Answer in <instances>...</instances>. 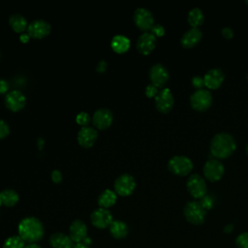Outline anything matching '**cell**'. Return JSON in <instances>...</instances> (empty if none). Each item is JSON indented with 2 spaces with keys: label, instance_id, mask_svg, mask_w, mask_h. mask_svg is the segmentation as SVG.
Here are the masks:
<instances>
[{
  "label": "cell",
  "instance_id": "obj_21",
  "mask_svg": "<svg viewBox=\"0 0 248 248\" xmlns=\"http://www.w3.org/2000/svg\"><path fill=\"white\" fill-rule=\"evenodd\" d=\"M73 242L70 235L63 232H54L49 238V243L53 248H73Z\"/></svg>",
  "mask_w": 248,
  "mask_h": 248
},
{
  "label": "cell",
  "instance_id": "obj_24",
  "mask_svg": "<svg viewBox=\"0 0 248 248\" xmlns=\"http://www.w3.org/2000/svg\"><path fill=\"white\" fill-rule=\"evenodd\" d=\"M111 48L117 53H123L130 47V40L124 35H115L110 42Z\"/></svg>",
  "mask_w": 248,
  "mask_h": 248
},
{
  "label": "cell",
  "instance_id": "obj_37",
  "mask_svg": "<svg viewBox=\"0 0 248 248\" xmlns=\"http://www.w3.org/2000/svg\"><path fill=\"white\" fill-rule=\"evenodd\" d=\"M221 33H222V36L226 39H232L233 37V30L230 27H224Z\"/></svg>",
  "mask_w": 248,
  "mask_h": 248
},
{
  "label": "cell",
  "instance_id": "obj_5",
  "mask_svg": "<svg viewBox=\"0 0 248 248\" xmlns=\"http://www.w3.org/2000/svg\"><path fill=\"white\" fill-rule=\"evenodd\" d=\"M212 104V95L208 89L196 90L190 97V105L197 111H204Z\"/></svg>",
  "mask_w": 248,
  "mask_h": 248
},
{
  "label": "cell",
  "instance_id": "obj_13",
  "mask_svg": "<svg viewBox=\"0 0 248 248\" xmlns=\"http://www.w3.org/2000/svg\"><path fill=\"white\" fill-rule=\"evenodd\" d=\"M91 223L94 227L98 229H105L110 226L112 223V215L110 211L107 208L99 207L95 209L90 215Z\"/></svg>",
  "mask_w": 248,
  "mask_h": 248
},
{
  "label": "cell",
  "instance_id": "obj_47",
  "mask_svg": "<svg viewBox=\"0 0 248 248\" xmlns=\"http://www.w3.org/2000/svg\"><path fill=\"white\" fill-rule=\"evenodd\" d=\"M246 3H247V4H248V1H246Z\"/></svg>",
  "mask_w": 248,
  "mask_h": 248
},
{
  "label": "cell",
  "instance_id": "obj_27",
  "mask_svg": "<svg viewBox=\"0 0 248 248\" xmlns=\"http://www.w3.org/2000/svg\"><path fill=\"white\" fill-rule=\"evenodd\" d=\"M203 19H204L203 13L202 12V10L200 8L196 7L189 11L188 16H187V20L191 27L199 28V26L202 24Z\"/></svg>",
  "mask_w": 248,
  "mask_h": 248
},
{
  "label": "cell",
  "instance_id": "obj_16",
  "mask_svg": "<svg viewBox=\"0 0 248 248\" xmlns=\"http://www.w3.org/2000/svg\"><path fill=\"white\" fill-rule=\"evenodd\" d=\"M112 119H113V114L111 110L108 108H101L94 111L92 116V123L96 128L100 130H104L110 126Z\"/></svg>",
  "mask_w": 248,
  "mask_h": 248
},
{
  "label": "cell",
  "instance_id": "obj_25",
  "mask_svg": "<svg viewBox=\"0 0 248 248\" xmlns=\"http://www.w3.org/2000/svg\"><path fill=\"white\" fill-rule=\"evenodd\" d=\"M116 193L110 189L104 190L98 197V204L102 208H108L112 206L116 202Z\"/></svg>",
  "mask_w": 248,
  "mask_h": 248
},
{
  "label": "cell",
  "instance_id": "obj_41",
  "mask_svg": "<svg viewBox=\"0 0 248 248\" xmlns=\"http://www.w3.org/2000/svg\"><path fill=\"white\" fill-rule=\"evenodd\" d=\"M81 243H83V244H85V245H87V246H88V245H90V244L92 243V239H91L90 237H88V236H87V237H86V238H85Z\"/></svg>",
  "mask_w": 248,
  "mask_h": 248
},
{
  "label": "cell",
  "instance_id": "obj_18",
  "mask_svg": "<svg viewBox=\"0 0 248 248\" xmlns=\"http://www.w3.org/2000/svg\"><path fill=\"white\" fill-rule=\"evenodd\" d=\"M98 138V133L93 127H81L78 133V142L84 148L93 146Z\"/></svg>",
  "mask_w": 248,
  "mask_h": 248
},
{
  "label": "cell",
  "instance_id": "obj_40",
  "mask_svg": "<svg viewBox=\"0 0 248 248\" xmlns=\"http://www.w3.org/2000/svg\"><path fill=\"white\" fill-rule=\"evenodd\" d=\"M28 39H29V35L28 34H21L20 35V40L22 42H27Z\"/></svg>",
  "mask_w": 248,
  "mask_h": 248
},
{
  "label": "cell",
  "instance_id": "obj_17",
  "mask_svg": "<svg viewBox=\"0 0 248 248\" xmlns=\"http://www.w3.org/2000/svg\"><path fill=\"white\" fill-rule=\"evenodd\" d=\"M156 46V37L151 32H143L138 38L137 49L143 55L149 54Z\"/></svg>",
  "mask_w": 248,
  "mask_h": 248
},
{
  "label": "cell",
  "instance_id": "obj_7",
  "mask_svg": "<svg viewBox=\"0 0 248 248\" xmlns=\"http://www.w3.org/2000/svg\"><path fill=\"white\" fill-rule=\"evenodd\" d=\"M186 188L194 199H202L206 195V183L200 174L190 175L186 181Z\"/></svg>",
  "mask_w": 248,
  "mask_h": 248
},
{
  "label": "cell",
  "instance_id": "obj_43",
  "mask_svg": "<svg viewBox=\"0 0 248 248\" xmlns=\"http://www.w3.org/2000/svg\"><path fill=\"white\" fill-rule=\"evenodd\" d=\"M24 248H41L38 244H35V243H30L28 245H26Z\"/></svg>",
  "mask_w": 248,
  "mask_h": 248
},
{
  "label": "cell",
  "instance_id": "obj_11",
  "mask_svg": "<svg viewBox=\"0 0 248 248\" xmlns=\"http://www.w3.org/2000/svg\"><path fill=\"white\" fill-rule=\"evenodd\" d=\"M51 30L50 24L45 19L32 20L27 26V33L29 37L35 39H43L46 37Z\"/></svg>",
  "mask_w": 248,
  "mask_h": 248
},
{
  "label": "cell",
  "instance_id": "obj_6",
  "mask_svg": "<svg viewBox=\"0 0 248 248\" xmlns=\"http://www.w3.org/2000/svg\"><path fill=\"white\" fill-rule=\"evenodd\" d=\"M202 170H203L204 177L208 181L215 182L222 178L225 172V168L220 160L212 158L205 162Z\"/></svg>",
  "mask_w": 248,
  "mask_h": 248
},
{
  "label": "cell",
  "instance_id": "obj_29",
  "mask_svg": "<svg viewBox=\"0 0 248 248\" xmlns=\"http://www.w3.org/2000/svg\"><path fill=\"white\" fill-rule=\"evenodd\" d=\"M76 121L81 127H86V126H88V124L90 122V116L87 112L81 111V112L78 113V115L76 117Z\"/></svg>",
  "mask_w": 248,
  "mask_h": 248
},
{
  "label": "cell",
  "instance_id": "obj_45",
  "mask_svg": "<svg viewBox=\"0 0 248 248\" xmlns=\"http://www.w3.org/2000/svg\"><path fill=\"white\" fill-rule=\"evenodd\" d=\"M247 79H248V73H247Z\"/></svg>",
  "mask_w": 248,
  "mask_h": 248
},
{
  "label": "cell",
  "instance_id": "obj_30",
  "mask_svg": "<svg viewBox=\"0 0 248 248\" xmlns=\"http://www.w3.org/2000/svg\"><path fill=\"white\" fill-rule=\"evenodd\" d=\"M236 245L238 248H248V232H242L236 237Z\"/></svg>",
  "mask_w": 248,
  "mask_h": 248
},
{
  "label": "cell",
  "instance_id": "obj_35",
  "mask_svg": "<svg viewBox=\"0 0 248 248\" xmlns=\"http://www.w3.org/2000/svg\"><path fill=\"white\" fill-rule=\"evenodd\" d=\"M200 202L202 203V205L204 207L205 210L210 209V208L212 207V205H213V200H212V198L209 197V196H206V195H205L203 198L201 199Z\"/></svg>",
  "mask_w": 248,
  "mask_h": 248
},
{
  "label": "cell",
  "instance_id": "obj_19",
  "mask_svg": "<svg viewBox=\"0 0 248 248\" xmlns=\"http://www.w3.org/2000/svg\"><path fill=\"white\" fill-rule=\"evenodd\" d=\"M70 237L74 242L81 243L87 237V227L79 219L73 221L70 225Z\"/></svg>",
  "mask_w": 248,
  "mask_h": 248
},
{
  "label": "cell",
  "instance_id": "obj_12",
  "mask_svg": "<svg viewBox=\"0 0 248 248\" xmlns=\"http://www.w3.org/2000/svg\"><path fill=\"white\" fill-rule=\"evenodd\" d=\"M174 104V99L171 91L169 88H163L155 97L156 108L163 113L169 112Z\"/></svg>",
  "mask_w": 248,
  "mask_h": 248
},
{
  "label": "cell",
  "instance_id": "obj_2",
  "mask_svg": "<svg viewBox=\"0 0 248 248\" xmlns=\"http://www.w3.org/2000/svg\"><path fill=\"white\" fill-rule=\"evenodd\" d=\"M18 235L27 242L34 243L44 235V226L35 217H25L18 224Z\"/></svg>",
  "mask_w": 248,
  "mask_h": 248
},
{
  "label": "cell",
  "instance_id": "obj_1",
  "mask_svg": "<svg viewBox=\"0 0 248 248\" xmlns=\"http://www.w3.org/2000/svg\"><path fill=\"white\" fill-rule=\"evenodd\" d=\"M236 148V142L234 138L229 133L221 132L216 134L209 145L210 153L213 158L221 160L230 157Z\"/></svg>",
  "mask_w": 248,
  "mask_h": 248
},
{
  "label": "cell",
  "instance_id": "obj_10",
  "mask_svg": "<svg viewBox=\"0 0 248 248\" xmlns=\"http://www.w3.org/2000/svg\"><path fill=\"white\" fill-rule=\"evenodd\" d=\"M170 74L168 69L161 63H156L149 69V78L151 84L157 88L163 87L169 80Z\"/></svg>",
  "mask_w": 248,
  "mask_h": 248
},
{
  "label": "cell",
  "instance_id": "obj_4",
  "mask_svg": "<svg viewBox=\"0 0 248 248\" xmlns=\"http://www.w3.org/2000/svg\"><path fill=\"white\" fill-rule=\"evenodd\" d=\"M168 169L170 172L178 176H185L193 170L191 159L183 155H175L168 162Z\"/></svg>",
  "mask_w": 248,
  "mask_h": 248
},
{
  "label": "cell",
  "instance_id": "obj_46",
  "mask_svg": "<svg viewBox=\"0 0 248 248\" xmlns=\"http://www.w3.org/2000/svg\"><path fill=\"white\" fill-rule=\"evenodd\" d=\"M0 58H1V52H0Z\"/></svg>",
  "mask_w": 248,
  "mask_h": 248
},
{
  "label": "cell",
  "instance_id": "obj_23",
  "mask_svg": "<svg viewBox=\"0 0 248 248\" xmlns=\"http://www.w3.org/2000/svg\"><path fill=\"white\" fill-rule=\"evenodd\" d=\"M109 228V232L110 234L117 239H121L126 237V235L128 234V226L125 222L120 221V220H115L112 221V223L110 224Z\"/></svg>",
  "mask_w": 248,
  "mask_h": 248
},
{
  "label": "cell",
  "instance_id": "obj_20",
  "mask_svg": "<svg viewBox=\"0 0 248 248\" xmlns=\"http://www.w3.org/2000/svg\"><path fill=\"white\" fill-rule=\"evenodd\" d=\"M202 38V33L199 28L191 27L187 30L180 39V44L185 48L194 47Z\"/></svg>",
  "mask_w": 248,
  "mask_h": 248
},
{
  "label": "cell",
  "instance_id": "obj_28",
  "mask_svg": "<svg viewBox=\"0 0 248 248\" xmlns=\"http://www.w3.org/2000/svg\"><path fill=\"white\" fill-rule=\"evenodd\" d=\"M24 240L19 235H13L8 237L4 244L3 248H24Z\"/></svg>",
  "mask_w": 248,
  "mask_h": 248
},
{
  "label": "cell",
  "instance_id": "obj_26",
  "mask_svg": "<svg viewBox=\"0 0 248 248\" xmlns=\"http://www.w3.org/2000/svg\"><path fill=\"white\" fill-rule=\"evenodd\" d=\"M18 194L13 189H4L0 192V203L5 206H14L18 202Z\"/></svg>",
  "mask_w": 248,
  "mask_h": 248
},
{
  "label": "cell",
  "instance_id": "obj_36",
  "mask_svg": "<svg viewBox=\"0 0 248 248\" xmlns=\"http://www.w3.org/2000/svg\"><path fill=\"white\" fill-rule=\"evenodd\" d=\"M50 176H51L52 181L55 182V183H59V182L62 180V173H61L60 170H53L51 171Z\"/></svg>",
  "mask_w": 248,
  "mask_h": 248
},
{
  "label": "cell",
  "instance_id": "obj_44",
  "mask_svg": "<svg viewBox=\"0 0 248 248\" xmlns=\"http://www.w3.org/2000/svg\"><path fill=\"white\" fill-rule=\"evenodd\" d=\"M246 154H247V156H248V143H247V145H246Z\"/></svg>",
  "mask_w": 248,
  "mask_h": 248
},
{
  "label": "cell",
  "instance_id": "obj_8",
  "mask_svg": "<svg viewBox=\"0 0 248 248\" xmlns=\"http://www.w3.org/2000/svg\"><path fill=\"white\" fill-rule=\"evenodd\" d=\"M134 22L135 24L142 31L147 32V30H150L154 23V16L152 13L146 9V8H138L134 12Z\"/></svg>",
  "mask_w": 248,
  "mask_h": 248
},
{
  "label": "cell",
  "instance_id": "obj_31",
  "mask_svg": "<svg viewBox=\"0 0 248 248\" xmlns=\"http://www.w3.org/2000/svg\"><path fill=\"white\" fill-rule=\"evenodd\" d=\"M192 85L193 87H195L197 90L199 89H202L204 86V82H203V77L201 76H195L192 78L191 79Z\"/></svg>",
  "mask_w": 248,
  "mask_h": 248
},
{
  "label": "cell",
  "instance_id": "obj_32",
  "mask_svg": "<svg viewBox=\"0 0 248 248\" xmlns=\"http://www.w3.org/2000/svg\"><path fill=\"white\" fill-rule=\"evenodd\" d=\"M10 133V127L8 125V123L3 120L0 119V140L6 138Z\"/></svg>",
  "mask_w": 248,
  "mask_h": 248
},
{
  "label": "cell",
  "instance_id": "obj_14",
  "mask_svg": "<svg viewBox=\"0 0 248 248\" xmlns=\"http://www.w3.org/2000/svg\"><path fill=\"white\" fill-rule=\"evenodd\" d=\"M225 80V74L219 68H213L208 70L203 76V82L206 89H217Z\"/></svg>",
  "mask_w": 248,
  "mask_h": 248
},
{
  "label": "cell",
  "instance_id": "obj_48",
  "mask_svg": "<svg viewBox=\"0 0 248 248\" xmlns=\"http://www.w3.org/2000/svg\"><path fill=\"white\" fill-rule=\"evenodd\" d=\"M0 205H1V203H0Z\"/></svg>",
  "mask_w": 248,
  "mask_h": 248
},
{
  "label": "cell",
  "instance_id": "obj_22",
  "mask_svg": "<svg viewBox=\"0 0 248 248\" xmlns=\"http://www.w3.org/2000/svg\"><path fill=\"white\" fill-rule=\"evenodd\" d=\"M9 24L12 29L16 33H22L27 28V20L26 18L18 13L12 14L9 16Z\"/></svg>",
  "mask_w": 248,
  "mask_h": 248
},
{
  "label": "cell",
  "instance_id": "obj_38",
  "mask_svg": "<svg viewBox=\"0 0 248 248\" xmlns=\"http://www.w3.org/2000/svg\"><path fill=\"white\" fill-rule=\"evenodd\" d=\"M8 89H9V83L7 80L0 78V94H4V93H8Z\"/></svg>",
  "mask_w": 248,
  "mask_h": 248
},
{
  "label": "cell",
  "instance_id": "obj_9",
  "mask_svg": "<svg viewBox=\"0 0 248 248\" xmlns=\"http://www.w3.org/2000/svg\"><path fill=\"white\" fill-rule=\"evenodd\" d=\"M136 188V180L129 173H123L119 175L114 181V191L120 196L131 195Z\"/></svg>",
  "mask_w": 248,
  "mask_h": 248
},
{
  "label": "cell",
  "instance_id": "obj_34",
  "mask_svg": "<svg viewBox=\"0 0 248 248\" xmlns=\"http://www.w3.org/2000/svg\"><path fill=\"white\" fill-rule=\"evenodd\" d=\"M158 88L156 86H154L153 84H148L146 87H145V95L149 98H152V97H156V95L158 94Z\"/></svg>",
  "mask_w": 248,
  "mask_h": 248
},
{
  "label": "cell",
  "instance_id": "obj_42",
  "mask_svg": "<svg viewBox=\"0 0 248 248\" xmlns=\"http://www.w3.org/2000/svg\"><path fill=\"white\" fill-rule=\"evenodd\" d=\"M73 248H89V247L83 243H77L76 245H74Z\"/></svg>",
  "mask_w": 248,
  "mask_h": 248
},
{
  "label": "cell",
  "instance_id": "obj_3",
  "mask_svg": "<svg viewBox=\"0 0 248 248\" xmlns=\"http://www.w3.org/2000/svg\"><path fill=\"white\" fill-rule=\"evenodd\" d=\"M185 219L193 225H201L204 222L206 210L198 201L188 202L183 209Z\"/></svg>",
  "mask_w": 248,
  "mask_h": 248
},
{
  "label": "cell",
  "instance_id": "obj_39",
  "mask_svg": "<svg viewBox=\"0 0 248 248\" xmlns=\"http://www.w3.org/2000/svg\"><path fill=\"white\" fill-rule=\"evenodd\" d=\"M96 69H97L98 72H104V71H106V69H107V62L104 61V60L100 61V62L98 63Z\"/></svg>",
  "mask_w": 248,
  "mask_h": 248
},
{
  "label": "cell",
  "instance_id": "obj_33",
  "mask_svg": "<svg viewBox=\"0 0 248 248\" xmlns=\"http://www.w3.org/2000/svg\"><path fill=\"white\" fill-rule=\"evenodd\" d=\"M150 30L155 37H161L165 34V28L161 24H154Z\"/></svg>",
  "mask_w": 248,
  "mask_h": 248
},
{
  "label": "cell",
  "instance_id": "obj_15",
  "mask_svg": "<svg viewBox=\"0 0 248 248\" xmlns=\"http://www.w3.org/2000/svg\"><path fill=\"white\" fill-rule=\"evenodd\" d=\"M4 102L10 110L18 111L25 106L26 98L19 90H12L6 94Z\"/></svg>",
  "mask_w": 248,
  "mask_h": 248
}]
</instances>
